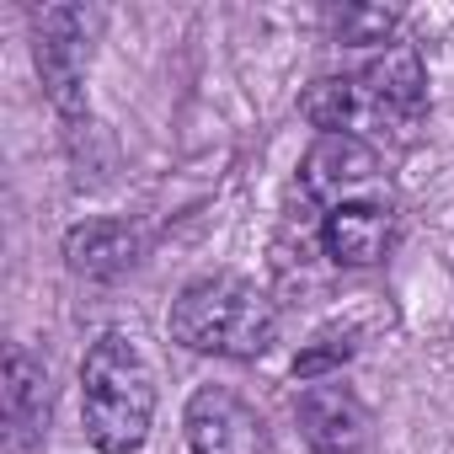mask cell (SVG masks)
<instances>
[{
    "mask_svg": "<svg viewBox=\"0 0 454 454\" xmlns=\"http://www.w3.org/2000/svg\"><path fill=\"white\" fill-rule=\"evenodd\" d=\"M97 27H102V17L86 6H43L33 17V59H38L49 102L59 107V118L70 129L86 123V65H91Z\"/></svg>",
    "mask_w": 454,
    "mask_h": 454,
    "instance_id": "cell-3",
    "label": "cell"
},
{
    "mask_svg": "<svg viewBox=\"0 0 454 454\" xmlns=\"http://www.w3.org/2000/svg\"><path fill=\"white\" fill-rule=\"evenodd\" d=\"M139 257H145V231L129 219H86L65 236V268L91 284L123 278Z\"/></svg>",
    "mask_w": 454,
    "mask_h": 454,
    "instance_id": "cell-8",
    "label": "cell"
},
{
    "mask_svg": "<svg viewBox=\"0 0 454 454\" xmlns=\"http://www.w3.org/2000/svg\"><path fill=\"white\" fill-rule=\"evenodd\" d=\"M358 81L369 86V97L390 113L395 129H411L427 107V70H422V54L411 43H385L380 59H369L358 70Z\"/></svg>",
    "mask_w": 454,
    "mask_h": 454,
    "instance_id": "cell-10",
    "label": "cell"
},
{
    "mask_svg": "<svg viewBox=\"0 0 454 454\" xmlns=\"http://www.w3.org/2000/svg\"><path fill=\"white\" fill-rule=\"evenodd\" d=\"M81 422L97 454H139L155 422V374L129 332H102L81 358Z\"/></svg>",
    "mask_w": 454,
    "mask_h": 454,
    "instance_id": "cell-1",
    "label": "cell"
},
{
    "mask_svg": "<svg viewBox=\"0 0 454 454\" xmlns=\"http://www.w3.org/2000/svg\"><path fill=\"white\" fill-rule=\"evenodd\" d=\"M348 358H353V337H348V332H321V337L294 358V374H300V380H326V374L342 369Z\"/></svg>",
    "mask_w": 454,
    "mask_h": 454,
    "instance_id": "cell-13",
    "label": "cell"
},
{
    "mask_svg": "<svg viewBox=\"0 0 454 454\" xmlns=\"http://www.w3.org/2000/svg\"><path fill=\"white\" fill-rule=\"evenodd\" d=\"M395 22H401V17H395L390 6H342V12H332V33H337V43H348V49L390 43Z\"/></svg>",
    "mask_w": 454,
    "mask_h": 454,
    "instance_id": "cell-12",
    "label": "cell"
},
{
    "mask_svg": "<svg viewBox=\"0 0 454 454\" xmlns=\"http://www.w3.org/2000/svg\"><path fill=\"white\" fill-rule=\"evenodd\" d=\"M300 113L321 134H353V139H364V134H401L390 123V113L369 97V86L358 75H326V81H316L300 97Z\"/></svg>",
    "mask_w": 454,
    "mask_h": 454,
    "instance_id": "cell-9",
    "label": "cell"
},
{
    "mask_svg": "<svg viewBox=\"0 0 454 454\" xmlns=\"http://www.w3.org/2000/svg\"><path fill=\"white\" fill-rule=\"evenodd\" d=\"M390 241H395V208H390V198L342 203V208L321 214V252L337 268H374V262H385Z\"/></svg>",
    "mask_w": 454,
    "mask_h": 454,
    "instance_id": "cell-7",
    "label": "cell"
},
{
    "mask_svg": "<svg viewBox=\"0 0 454 454\" xmlns=\"http://www.w3.org/2000/svg\"><path fill=\"white\" fill-rule=\"evenodd\" d=\"M294 417L316 454H364V443H369V406L337 380L305 385L294 401Z\"/></svg>",
    "mask_w": 454,
    "mask_h": 454,
    "instance_id": "cell-6",
    "label": "cell"
},
{
    "mask_svg": "<svg viewBox=\"0 0 454 454\" xmlns=\"http://www.w3.org/2000/svg\"><path fill=\"white\" fill-rule=\"evenodd\" d=\"M300 192L332 214L342 203H369V198H390L385 187V171H380V155L369 139H353V134H321L300 166Z\"/></svg>",
    "mask_w": 454,
    "mask_h": 454,
    "instance_id": "cell-4",
    "label": "cell"
},
{
    "mask_svg": "<svg viewBox=\"0 0 454 454\" xmlns=\"http://www.w3.org/2000/svg\"><path fill=\"white\" fill-rule=\"evenodd\" d=\"M182 433H187L192 454H273L262 411L247 395H236L231 385L192 390V401L182 411Z\"/></svg>",
    "mask_w": 454,
    "mask_h": 454,
    "instance_id": "cell-5",
    "label": "cell"
},
{
    "mask_svg": "<svg viewBox=\"0 0 454 454\" xmlns=\"http://www.w3.org/2000/svg\"><path fill=\"white\" fill-rule=\"evenodd\" d=\"M6 427L17 449L38 443L49 427V369L22 342L6 348Z\"/></svg>",
    "mask_w": 454,
    "mask_h": 454,
    "instance_id": "cell-11",
    "label": "cell"
},
{
    "mask_svg": "<svg viewBox=\"0 0 454 454\" xmlns=\"http://www.w3.org/2000/svg\"><path fill=\"white\" fill-rule=\"evenodd\" d=\"M171 342L214 358H262L278 342V305L241 273L192 278L171 305Z\"/></svg>",
    "mask_w": 454,
    "mask_h": 454,
    "instance_id": "cell-2",
    "label": "cell"
}]
</instances>
